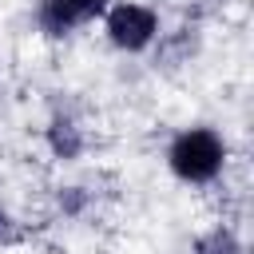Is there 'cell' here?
Returning <instances> with one entry per match:
<instances>
[{
	"instance_id": "7a4b0ae2",
	"label": "cell",
	"mask_w": 254,
	"mask_h": 254,
	"mask_svg": "<svg viewBox=\"0 0 254 254\" xmlns=\"http://www.w3.org/2000/svg\"><path fill=\"white\" fill-rule=\"evenodd\" d=\"M107 36H111V44H119L127 52L147 48L155 36V12L143 4H119L107 12Z\"/></svg>"
},
{
	"instance_id": "277c9868",
	"label": "cell",
	"mask_w": 254,
	"mask_h": 254,
	"mask_svg": "<svg viewBox=\"0 0 254 254\" xmlns=\"http://www.w3.org/2000/svg\"><path fill=\"white\" fill-rule=\"evenodd\" d=\"M48 147H52L60 159H75V155H79V147H83L79 127H75L71 119H56V123L48 127Z\"/></svg>"
},
{
	"instance_id": "52a82bcc",
	"label": "cell",
	"mask_w": 254,
	"mask_h": 254,
	"mask_svg": "<svg viewBox=\"0 0 254 254\" xmlns=\"http://www.w3.org/2000/svg\"><path fill=\"white\" fill-rule=\"evenodd\" d=\"M16 234H20L16 222L8 218V210H0V242H16Z\"/></svg>"
},
{
	"instance_id": "6da1fadb",
	"label": "cell",
	"mask_w": 254,
	"mask_h": 254,
	"mask_svg": "<svg viewBox=\"0 0 254 254\" xmlns=\"http://www.w3.org/2000/svg\"><path fill=\"white\" fill-rule=\"evenodd\" d=\"M222 167V143L214 131L206 127H194V131H183L171 147V171L187 183H206L214 179Z\"/></svg>"
},
{
	"instance_id": "8992f818",
	"label": "cell",
	"mask_w": 254,
	"mask_h": 254,
	"mask_svg": "<svg viewBox=\"0 0 254 254\" xmlns=\"http://www.w3.org/2000/svg\"><path fill=\"white\" fill-rule=\"evenodd\" d=\"M60 206H64V210H71V214H75V210H79V206H83V194H79V187H67V190H64V194H60Z\"/></svg>"
},
{
	"instance_id": "3957f363",
	"label": "cell",
	"mask_w": 254,
	"mask_h": 254,
	"mask_svg": "<svg viewBox=\"0 0 254 254\" xmlns=\"http://www.w3.org/2000/svg\"><path fill=\"white\" fill-rule=\"evenodd\" d=\"M99 12H103V0H44L40 20L52 36H64L67 28H75V24H83Z\"/></svg>"
},
{
	"instance_id": "5b68a950",
	"label": "cell",
	"mask_w": 254,
	"mask_h": 254,
	"mask_svg": "<svg viewBox=\"0 0 254 254\" xmlns=\"http://www.w3.org/2000/svg\"><path fill=\"white\" fill-rule=\"evenodd\" d=\"M194 254H238V238L218 226V230H210L194 242Z\"/></svg>"
}]
</instances>
